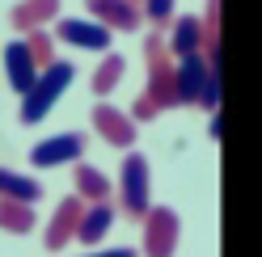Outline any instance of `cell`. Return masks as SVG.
Instances as JSON below:
<instances>
[{"label": "cell", "instance_id": "5b68a950", "mask_svg": "<svg viewBox=\"0 0 262 257\" xmlns=\"http://www.w3.org/2000/svg\"><path fill=\"white\" fill-rule=\"evenodd\" d=\"M85 156V135L80 131H63V135H51L30 148V165L34 169H59V165H76Z\"/></svg>", "mask_w": 262, "mask_h": 257}, {"label": "cell", "instance_id": "ac0fdd59", "mask_svg": "<svg viewBox=\"0 0 262 257\" xmlns=\"http://www.w3.org/2000/svg\"><path fill=\"white\" fill-rule=\"evenodd\" d=\"M123 72H127V59L123 55H106L97 63V72H93V93L97 97H110V93L123 85Z\"/></svg>", "mask_w": 262, "mask_h": 257}, {"label": "cell", "instance_id": "8fae6325", "mask_svg": "<svg viewBox=\"0 0 262 257\" xmlns=\"http://www.w3.org/2000/svg\"><path fill=\"white\" fill-rule=\"evenodd\" d=\"M5 76H9L13 93H26V89L38 80V59L30 55L26 38H13V42L5 46Z\"/></svg>", "mask_w": 262, "mask_h": 257}, {"label": "cell", "instance_id": "7c38bea8", "mask_svg": "<svg viewBox=\"0 0 262 257\" xmlns=\"http://www.w3.org/2000/svg\"><path fill=\"white\" fill-rule=\"evenodd\" d=\"M110 223H114V202L110 198L106 202H89L85 211H80V223H76V236L72 240H80V245H97V240H106Z\"/></svg>", "mask_w": 262, "mask_h": 257}, {"label": "cell", "instance_id": "5bb4252c", "mask_svg": "<svg viewBox=\"0 0 262 257\" xmlns=\"http://www.w3.org/2000/svg\"><path fill=\"white\" fill-rule=\"evenodd\" d=\"M59 13V0H21L17 9L9 13V21H13V30H21V34H30V30H38V25H47Z\"/></svg>", "mask_w": 262, "mask_h": 257}, {"label": "cell", "instance_id": "7a4b0ae2", "mask_svg": "<svg viewBox=\"0 0 262 257\" xmlns=\"http://www.w3.org/2000/svg\"><path fill=\"white\" fill-rule=\"evenodd\" d=\"M119 202H123V211L131 219H140L152 207V169H148V156L127 152L123 169H119Z\"/></svg>", "mask_w": 262, "mask_h": 257}, {"label": "cell", "instance_id": "44dd1931", "mask_svg": "<svg viewBox=\"0 0 262 257\" xmlns=\"http://www.w3.org/2000/svg\"><path fill=\"white\" fill-rule=\"evenodd\" d=\"M157 114H161V106L152 101V93H140V97H136V106H131V114H127V118H131V122H152Z\"/></svg>", "mask_w": 262, "mask_h": 257}, {"label": "cell", "instance_id": "ba28073f", "mask_svg": "<svg viewBox=\"0 0 262 257\" xmlns=\"http://www.w3.org/2000/svg\"><path fill=\"white\" fill-rule=\"evenodd\" d=\"M80 211H85L80 194H68V198L55 207V215L47 219V236H42V245H47V249H63V245H72L76 223H80Z\"/></svg>", "mask_w": 262, "mask_h": 257}, {"label": "cell", "instance_id": "603a6c76", "mask_svg": "<svg viewBox=\"0 0 262 257\" xmlns=\"http://www.w3.org/2000/svg\"><path fill=\"white\" fill-rule=\"evenodd\" d=\"M85 257H136V249H123V245H114V249H97V253H85Z\"/></svg>", "mask_w": 262, "mask_h": 257}, {"label": "cell", "instance_id": "4fadbf2b", "mask_svg": "<svg viewBox=\"0 0 262 257\" xmlns=\"http://www.w3.org/2000/svg\"><path fill=\"white\" fill-rule=\"evenodd\" d=\"M72 182H76V194H80V202H106V198H114V186H110V177H106L102 169L85 165V160H76Z\"/></svg>", "mask_w": 262, "mask_h": 257}, {"label": "cell", "instance_id": "6da1fadb", "mask_svg": "<svg viewBox=\"0 0 262 257\" xmlns=\"http://www.w3.org/2000/svg\"><path fill=\"white\" fill-rule=\"evenodd\" d=\"M72 72H76V68H72L68 59H51L47 68H38V80L21 93V122H26V126L42 122V118L55 110V101H59L63 93H68V85H72Z\"/></svg>", "mask_w": 262, "mask_h": 257}, {"label": "cell", "instance_id": "9c48e42d", "mask_svg": "<svg viewBox=\"0 0 262 257\" xmlns=\"http://www.w3.org/2000/svg\"><path fill=\"white\" fill-rule=\"evenodd\" d=\"M89 13L93 21H102L106 30H119V34H131L144 21L140 5H131V0H89Z\"/></svg>", "mask_w": 262, "mask_h": 257}, {"label": "cell", "instance_id": "8992f818", "mask_svg": "<svg viewBox=\"0 0 262 257\" xmlns=\"http://www.w3.org/2000/svg\"><path fill=\"white\" fill-rule=\"evenodd\" d=\"M203 76H207L203 51H190V55L173 59V97H178V106H194V97L203 89Z\"/></svg>", "mask_w": 262, "mask_h": 257}, {"label": "cell", "instance_id": "52a82bcc", "mask_svg": "<svg viewBox=\"0 0 262 257\" xmlns=\"http://www.w3.org/2000/svg\"><path fill=\"white\" fill-rule=\"evenodd\" d=\"M55 34H59L63 42L80 46V51H106L114 30H106L102 21H93V17H59Z\"/></svg>", "mask_w": 262, "mask_h": 257}, {"label": "cell", "instance_id": "7402d4cb", "mask_svg": "<svg viewBox=\"0 0 262 257\" xmlns=\"http://www.w3.org/2000/svg\"><path fill=\"white\" fill-rule=\"evenodd\" d=\"M140 9L148 13V21L161 25V21H169L173 17V0H140Z\"/></svg>", "mask_w": 262, "mask_h": 257}, {"label": "cell", "instance_id": "30bf717a", "mask_svg": "<svg viewBox=\"0 0 262 257\" xmlns=\"http://www.w3.org/2000/svg\"><path fill=\"white\" fill-rule=\"evenodd\" d=\"M93 131L102 135L106 143H114V148H131L136 143V122H131L123 110H114V106H93Z\"/></svg>", "mask_w": 262, "mask_h": 257}, {"label": "cell", "instance_id": "9a60e30c", "mask_svg": "<svg viewBox=\"0 0 262 257\" xmlns=\"http://www.w3.org/2000/svg\"><path fill=\"white\" fill-rule=\"evenodd\" d=\"M199 46H203V21H199V17H178V21H173V30H169L165 51L178 59V55L199 51Z\"/></svg>", "mask_w": 262, "mask_h": 257}, {"label": "cell", "instance_id": "ffe728a7", "mask_svg": "<svg viewBox=\"0 0 262 257\" xmlns=\"http://www.w3.org/2000/svg\"><path fill=\"white\" fill-rule=\"evenodd\" d=\"M194 106H203V110H220V72H216V68H207L203 89H199V97H194Z\"/></svg>", "mask_w": 262, "mask_h": 257}, {"label": "cell", "instance_id": "2e32d148", "mask_svg": "<svg viewBox=\"0 0 262 257\" xmlns=\"http://www.w3.org/2000/svg\"><path fill=\"white\" fill-rule=\"evenodd\" d=\"M38 228V215L30 202H13V198H0V232H13V236H30Z\"/></svg>", "mask_w": 262, "mask_h": 257}, {"label": "cell", "instance_id": "d4e9b609", "mask_svg": "<svg viewBox=\"0 0 262 257\" xmlns=\"http://www.w3.org/2000/svg\"><path fill=\"white\" fill-rule=\"evenodd\" d=\"M131 5H140V0H131Z\"/></svg>", "mask_w": 262, "mask_h": 257}, {"label": "cell", "instance_id": "3957f363", "mask_svg": "<svg viewBox=\"0 0 262 257\" xmlns=\"http://www.w3.org/2000/svg\"><path fill=\"white\" fill-rule=\"evenodd\" d=\"M140 223H144V257H173V249H178V240H182V219H178L169 207H148V211L140 215Z\"/></svg>", "mask_w": 262, "mask_h": 257}, {"label": "cell", "instance_id": "d6986e66", "mask_svg": "<svg viewBox=\"0 0 262 257\" xmlns=\"http://www.w3.org/2000/svg\"><path fill=\"white\" fill-rule=\"evenodd\" d=\"M26 46H30V55L38 59V68H47V63L55 59V51H51V34H47V25H38V30H30V38H26Z\"/></svg>", "mask_w": 262, "mask_h": 257}, {"label": "cell", "instance_id": "e0dca14e", "mask_svg": "<svg viewBox=\"0 0 262 257\" xmlns=\"http://www.w3.org/2000/svg\"><path fill=\"white\" fill-rule=\"evenodd\" d=\"M0 198H13V202H30V207H34L42 198V186L34 177H26V173H13V169L0 165Z\"/></svg>", "mask_w": 262, "mask_h": 257}, {"label": "cell", "instance_id": "277c9868", "mask_svg": "<svg viewBox=\"0 0 262 257\" xmlns=\"http://www.w3.org/2000/svg\"><path fill=\"white\" fill-rule=\"evenodd\" d=\"M144 59H148V85H144V93H152V101L161 110L178 106V97H173V55L165 51V42L148 38L144 42Z\"/></svg>", "mask_w": 262, "mask_h": 257}, {"label": "cell", "instance_id": "cb8c5ba5", "mask_svg": "<svg viewBox=\"0 0 262 257\" xmlns=\"http://www.w3.org/2000/svg\"><path fill=\"white\" fill-rule=\"evenodd\" d=\"M207 135L220 143V135H224V118H220V110H211V126H207Z\"/></svg>", "mask_w": 262, "mask_h": 257}]
</instances>
